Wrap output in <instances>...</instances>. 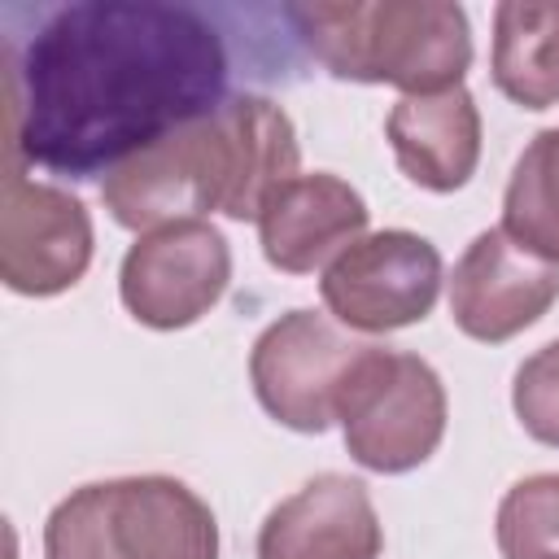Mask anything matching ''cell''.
Wrapping results in <instances>:
<instances>
[{
	"label": "cell",
	"instance_id": "obj_1",
	"mask_svg": "<svg viewBox=\"0 0 559 559\" xmlns=\"http://www.w3.org/2000/svg\"><path fill=\"white\" fill-rule=\"evenodd\" d=\"M227 48L188 4L83 0L57 9L4 74V170L96 179L214 114Z\"/></svg>",
	"mask_w": 559,
	"mask_h": 559
},
{
	"label": "cell",
	"instance_id": "obj_2",
	"mask_svg": "<svg viewBox=\"0 0 559 559\" xmlns=\"http://www.w3.org/2000/svg\"><path fill=\"white\" fill-rule=\"evenodd\" d=\"M314 61L349 83H389L402 96L463 87L472 26L450 0H314L288 4Z\"/></svg>",
	"mask_w": 559,
	"mask_h": 559
},
{
	"label": "cell",
	"instance_id": "obj_3",
	"mask_svg": "<svg viewBox=\"0 0 559 559\" xmlns=\"http://www.w3.org/2000/svg\"><path fill=\"white\" fill-rule=\"evenodd\" d=\"M445 384L437 367L406 349L367 345L341 389L336 424L358 467L402 476L424 467L445 437Z\"/></svg>",
	"mask_w": 559,
	"mask_h": 559
},
{
	"label": "cell",
	"instance_id": "obj_4",
	"mask_svg": "<svg viewBox=\"0 0 559 559\" xmlns=\"http://www.w3.org/2000/svg\"><path fill=\"white\" fill-rule=\"evenodd\" d=\"M100 201L109 218L127 231H153L166 223L201 218L210 210L227 214L231 201V140L223 114H205L140 148L100 179Z\"/></svg>",
	"mask_w": 559,
	"mask_h": 559
},
{
	"label": "cell",
	"instance_id": "obj_5",
	"mask_svg": "<svg viewBox=\"0 0 559 559\" xmlns=\"http://www.w3.org/2000/svg\"><path fill=\"white\" fill-rule=\"evenodd\" d=\"M441 293V253L406 227L367 231L319 275V297L345 332H397L424 323Z\"/></svg>",
	"mask_w": 559,
	"mask_h": 559
},
{
	"label": "cell",
	"instance_id": "obj_6",
	"mask_svg": "<svg viewBox=\"0 0 559 559\" xmlns=\"http://www.w3.org/2000/svg\"><path fill=\"white\" fill-rule=\"evenodd\" d=\"M367 341H354L319 310H288L266 323L249 349V384L258 406L306 437L336 424L341 389Z\"/></svg>",
	"mask_w": 559,
	"mask_h": 559
},
{
	"label": "cell",
	"instance_id": "obj_7",
	"mask_svg": "<svg viewBox=\"0 0 559 559\" xmlns=\"http://www.w3.org/2000/svg\"><path fill=\"white\" fill-rule=\"evenodd\" d=\"M227 284L231 245L205 218H183L144 231L118 266V297L127 314L153 332L192 328L223 301Z\"/></svg>",
	"mask_w": 559,
	"mask_h": 559
},
{
	"label": "cell",
	"instance_id": "obj_8",
	"mask_svg": "<svg viewBox=\"0 0 559 559\" xmlns=\"http://www.w3.org/2000/svg\"><path fill=\"white\" fill-rule=\"evenodd\" d=\"M92 266V214L57 183L4 170L0 280L22 297H57Z\"/></svg>",
	"mask_w": 559,
	"mask_h": 559
},
{
	"label": "cell",
	"instance_id": "obj_9",
	"mask_svg": "<svg viewBox=\"0 0 559 559\" xmlns=\"http://www.w3.org/2000/svg\"><path fill=\"white\" fill-rule=\"evenodd\" d=\"M559 301V266L520 249L502 227L480 231L450 275V319L480 345H502Z\"/></svg>",
	"mask_w": 559,
	"mask_h": 559
},
{
	"label": "cell",
	"instance_id": "obj_10",
	"mask_svg": "<svg viewBox=\"0 0 559 559\" xmlns=\"http://www.w3.org/2000/svg\"><path fill=\"white\" fill-rule=\"evenodd\" d=\"M253 550L258 559H380L384 528L362 480L323 472L266 511Z\"/></svg>",
	"mask_w": 559,
	"mask_h": 559
},
{
	"label": "cell",
	"instance_id": "obj_11",
	"mask_svg": "<svg viewBox=\"0 0 559 559\" xmlns=\"http://www.w3.org/2000/svg\"><path fill=\"white\" fill-rule=\"evenodd\" d=\"M367 201L362 192L332 175H293L280 183L262 214H258V245L262 258L284 275H310L314 266H328L345 245L367 236Z\"/></svg>",
	"mask_w": 559,
	"mask_h": 559
},
{
	"label": "cell",
	"instance_id": "obj_12",
	"mask_svg": "<svg viewBox=\"0 0 559 559\" xmlns=\"http://www.w3.org/2000/svg\"><path fill=\"white\" fill-rule=\"evenodd\" d=\"M105 528L114 559H218L210 502L175 476L105 480Z\"/></svg>",
	"mask_w": 559,
	"mask_h": 559
},
{
	"label": "cell",
	"instance_id": "obj_13",
	"mask_svg": "<svg viewBox=\"0 0 559 559\" xmlns=\"http://www.w3.org/2000/svg\"><path fill=\"white\" fill-rule=\"evenodd\" d=\"M402 175L428 192H459L480 162V109L467 87L402 96L384 122Z\"/></svg>",
	"mask_w": 559,
	"mask_h": 559
},
{
	"label": "cell",
	"instance_id": "obj_14",
	"mask_svg": "<svg viewBox=\"0 0 559 559\" xmlns=\"http://www.w3.org/2000/svg\"><path fill=\"white\" fill-rule=\"evenodd\" d=\"M227 140H231V201H227V218L240 223H258L266 197L288 183L301 162L297 148V127L293 118L266 100V96H227L218 105Z\"/></svg>",
	"mask_w": 559,
	"mask_h": 559
},
{
	"label": "cell",
	"instance_id": "obj_15",
	"mask_svg": "<svg viewBox=\"0 0 559 559\" xmlns=\"http://www.w3.org/2000/svg\"><path fill=\"white\" fill-rule=\"evenodd\" d=\"M489 74L520 109L559 105V0H502L493 9Z\"/></svg>",
	"mask_w": 559,
	"mask_h": 559
},
{
	"label": "cell",
	"instance_id": "obj_16",
	"mask_svg": "<svg viewBox=\"0 0 559 559\" xmlns=\"http://www.w3.org/2000/svg\"><path fill=\"white\" fill-rule=\"evenodd\" d=\"M502 231L533 258L559 266V127L537 131L511 166Z\"/></svg>",
	"mask_w": 559,
	"mask_h": 559
},
{
	"label": "cell",
	"instance_id": "obj_17",
	"mask_svg": "<svg viewBox=\"0 0 559 559\" xmlns=\"http://www.w3.org/2000/svg\"><path fill=\"white\" fill-rule=\"evenodd\" d=\"M502 559H559V472L515 480L493 515Z\"/></svg>",
	"mask_w": 559,
	"mask_h": 559
},
{
	"label": "cell",
	"instance_id": "obj_18",
	"mask_svg": "<svg viewBox=\"0 0 559 559\" xmlns=\"http://www.w3.org/2000/svg\"><path fill=\"white\" fill-rule=\"evenodd\" d=\"M44 559H114L105 528V480L66 493L44 524Z\"/></svg>",
	"mask_w": 559,
	"mask_h": 559
},
{
	"label": "cell",
	"instance_id": "obj_19",
	"mask_svg": "<svg viewBox=\"0 0 559 559\" xmlns=\"http://www.w3.org/2000/svg\"><path fill=\"white\" fill-rule=\"evenodd\" d=\"M511 411L520 419V428L559 450V336L546 341L542 349H533L511 380Z\"/></svg>",
	"mask_w": 559,
	"mask_h": 559
}]
</instances>
